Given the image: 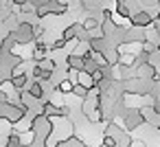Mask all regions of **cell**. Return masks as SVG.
Returning a JSON list of instances; mask_svg holds the SVG:
<instances>
[{
	"mask_svg": "<svg viewBox=\"0 0 160 147\" xmlns=\"http://www.w3.org/2000/svg\"><path fill=\"white\" fill-rule=\"evenodd\" d=\"M11 38H13V42L20 44V46L33 42V40H35V35H33V24H29V22H20V24L16 27V31H11Z\"/></svg>",
	"mask_w": 160,
	"mask_h": 147,
	"instance_id": "6da1fadb",
	"label": "cell"
},
{
	"mask_svg": "<svg viewBox=\"0 0 160 147\" xmlns=\"http://www.w3.org/2000/svg\"><path fill=\"white\" fill-rule=\"evenodd\" d=\"M145 123V116H142V112L140 110H125V129H136V127H140Z\"/></svg>",
	"mask_w": 160,
	"mask_h": 147,
	"instance_id": "7a4b0ae2",
	"label": "cell"
},
{
	"mask_svg": "<svg viewBox=\"0 0 160 147\" xmlns=\"http://www.w3.org/2000/svg\"><path fill=\"white\" fill-rule=\"evenodd\" d=\"M129 22H132V27H134V29H145V27H151V16H149V11H147V9H140V11L132 13Z\"/></svg>",
	"mask_w": 160,
	"mask_h": 147,
	"instance_id": "3957f363",
	"label": "cell"
},
{
	"mask_svg": "<svg viewBox=\"0 0 160 147\" xmlns=\"http://www.w3.org/2000/svg\"><path fill=\"white\" fill-rule=\"evenodd\" d=\"M48 51H51V48H48V44L44 42V38L38 40V42H35V48H33V59H35V62L46 59V57H48Z\"/></svg>",
	"mask_w": 160,
	"mask_h": 147,
	"instance_id": "277c9868",
	"label": "cell"
},
{
	"mask_svg": "<svg viewBox=\"0 0 160 147\" xmlns=\"http://www.w3.org/2000/svg\"><path fill=\"white\" fill-rule=\"evenodd\" d=\"M33 99H38V101H42L44 99V81H31L29 84V90H27ZM44 103V101H42Z\"/></svg>",
	"mask_w": 160,
	"mask_h": 147,
	"instance_id": "5b68a950",
	"label": "cell"
},
{
	"mask_svg": "<svg viewBox=\"0 0 160 147\" xmlns=\"http://www.w3.org/2000/svg\"><path fill=\"white\" fill-rule=\"evenodd\" d=\"M66 64H68L66 68H70V70H77V73L83 70V57H79V55H75V53L66 57Z\"/></svg>",
	"mask_w": 160,
	"mask_h": 147,
	"instance_id": "8992f818",
	"label": "cell"
},
{
	"mask_svg": "<svg viewBox=\"0 0 160 147\" xmlns=\"http://www.w3.org/2000/svg\"><path fill=\"white\" fill-rule=\"evenodd\" d=\"M18 138H20V147H31V145L35 143V134H33V129L18 132Z\"/></svg>",
	"mask_w": 160,
	"mask_h": 147,
	"instance_id": "52a82bcc",
	"label": "cell"
},
{
	"mask_svg": "<svg viewBox=\"0 0 160 147\" xmlns=\"http://www.w3.org/2000/svg\"><path fill=\"white\" fill-rule=\"evenodd\" d=\"M77 84H79V86H83V88H88V90H92V88H94L92 77H90L88 73H83V70H81V73H77Z\"/></svg>",
	"mask_w": 160,
	"mask_h": 147,
	"instance_id": "ba28073f",
	"label": "cell"
},
{
	"mask_svg": "<svg viewBox=\"0 0 160 147\" xmlns=\"http://www.w3.org/2000/svg\"><path fill=\"white\" fill-rule=\"evenodd\" d=\"M57 147H88V145H83V140H81V138H77V136H70V138L62 140Z\"/></svg>",
	"mask_w": 160,
	"mask_h": 147,
	"instance_id": "9c48e42d",
	"label": "cell"
},
{
	"mask_svg": "<svg viewBox=\"0 0 160 147\" xmlns=\"http://www.w3.org/2000/svg\"><path fill=\"white\" fill-rule=\"evenodd\" d=\"M72 81L70 79H62L59 84H57V92H62V94H72Z\"/></svg>",
	"mask_w": 160,
	"mask_h": 147,
	"instance_id": "30bf717a",
	"label": "cell"
},
{
	"mask_svg": "<svg viewBox=\"0 0 160 147\" xmlns=\"http://www.w3.org/2000/svg\"><path fill=\"white\" fill-rule=\"evenodd\" d=\"M116 13H118V18H123V20H129V18H132L129 5H116Z\"/></svg>",
	"mask_w": 160,
	"mask_h": 147,
	"instance_id": "8fae6325",
	"label": "cell"
},
{
	"mask_svg": "<svg viewBox=\"0 0 160 147\" xmlns=\"http://www.w3.org/2000/svg\"><path fill=\"white\" fill-rule=\"evenodd\" d=\"M81 27H83L86 31H90V29H92V31H97V29H101V24H99V22H97V20H94L92 16H90V18H86V20L81 22Z\"/></svg>",
	"mask_w": 160,
	"mask_h": 147,
	"instance_id": "7c38bea8",
	"label": "cell"
},
{
	"mask_svg": "<svg viewBox=\"0 0 160 147\" xmlns=\"http://www.w3.org/2000/svg\"><path fill=\"white\" fill-rule=\"evenodd\" d=\"M88 92H90V90H88V88H83V86H79V84H75V86H72V94H75V97H79L81 101L88 97Z\"/></svg>",
	"mask_w": 160,
	"mask_h": 147,
	"instance_id": "4fadbf2b",
	"label": "cell"
},
{
	"mask_svg": "<svg viewBox=\"0 0 160 147\" xmlns=\"http://www.w3.org/2000/svg\"><path fill=\"white\" fill-rule=\"evenodd\" d=\"M64 46H66V40H64V38H59V40H53V44H51L48 48H51V51H62Z\"/></svg>",
	"mask_w": 160,
	"mask_h": 147,
	"instance_id": "5bb4252c",
	"label": "cell"
},
{
	"mask_svg": "<svg viewBox=\"0 0 160 147\" xmlns=\"http://www.w3.org/2000/svg\"><path fill=\"white\" fill-rule=\"evenodd\" d=\"M127 147H147V145H145V140H140V138H132Z\"/></svg>",
	"mask_w": 160,
	"mask_h": 147,
	"instance_id": "9a60e30c",
	"label": "cell"
},
{
	"mask_svg": "<svg viewBox=\"0 0 160 147\" xmlns=\"http://www.w3.org/2000/svg\"><path fill=\"white\" fill-rule=\"evenodd\" d=\"M151 112L160 116V99H153V103H151Z\"/></svg>",
	"mask_w": 160,
	"mask_h": 147,
	"instance_id": "2e32d148",
	"label": "cell"
},
{
	"mask_svg": "<svg viewBox=\"0 0 160 147\" xmlns=\"http://www.w3.org/2000/svg\"><path fill=\"white\" fill-rule=\"evenodd\" d=\"M9 3L16 7H24V5H29V0H9Z\"/></svg>",
	"mask_w": 160,
	"mask_h": 147,
	"instance_id": "e0dca14e",
	"label": "cell"
}]
</instances>
